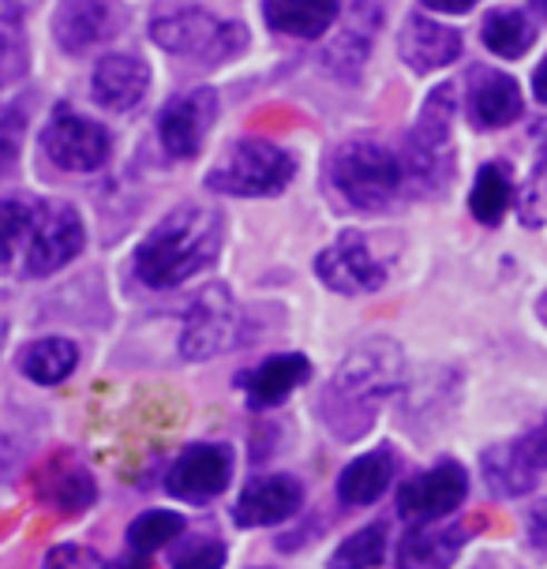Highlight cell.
Instances as JSON below:
<instances>
[{
  "instance_id": "obj_2",
  "label": "cell",
  "mask_w": 547,
  "mask_h": 569,
  "mask_svg": "<svg viewBox=\"0 0 547 569\" xmlns=\"http://www.w3.org/2000/svg\"><path fill=\"white\" fill-rule=\"evenodd\" d=\"M221 240H226V218L215 207L199 202L177 207L136 248V278L147 289H177L218 259Z\"/></svg>"
},
{
  "instance_id": "obj_39",
  "label": "cell",
  "mask_w": 547,
  "mask_h": 569,
  "mask_svg": "<svg viewBox=\"0 0 547 569\" xmlns=\"http://www.w3.org/2000/svg\"><path fill=\"white\" fill-rule=\"evenodd\" d=\"M424 8H431V12H442V16H458V12H469L473 4H480V0H420Z\"/></svg>"
},
{
  "instance_id": "obj_40",
  "label": "cell",
  "mask_w": 547,
  "mask_h": 569,
  "mask_svg": "<svg viewBox=\"0 0 547 569\" xmlns=\"http://www.w3.org/2000/svg\"><path fill=\"white\" fill-rule=\"evenodd\" d=\"M38 8V0H0V19H12V23H23V16L27 12H34Z\"/></svg>"
},
{
  "instance_id": "obj_16",
  "label": "cell",
  "mask_w": 547,
  "mask_h": 569,
  "mask_svg": "<svg viewBox=\"0 0 547 569\" xmlns=\"http://www.w3.org/2000/svg\"><path fill=\"white\" fill-rule=\"evenodd\" d=\"M521 87L514 76L495 68H473L465 79V113L476 128H506L521 117Z\"/></svg>"
},
{
  "instance_id": "obj_1",
  "label": "cell",
  "mask_w": 547,
  "mask_h": 569,
  "mask_svg": "<svg viewBox=\"0 0 547 569\" xmlns=\"http://www.w3.org/2000/svg\"><path fill=\"white\" fill-rule=\"evenodd\" d=\"M405 382V360L398 345L375 338L357 345L338 363L334 379L322 386L319 416L334 431V439H360L379 416V405H387Z\"/></svg>"
},
{
  "instance_id": "obj_4",
  "label": "cell",
  "mask_w": 547,
  "mask_h": 569,
  "mask_svg": "<svg viewBox=\"0 0 547 569\" xmlns=\"http://www.w3.org/2000/svg\"><path fill=\"white\" fill-rule=\"evenodd\" d=\"M454 117H458V90H454V83L435 87L401 147L405 180H409V191H417V196H435V191L450 184Z\"/></svg>"
},
{
  "instance_id": "obj_36",
  "label": "cell",
  "mask_w": 547,
  "mask_h": 569,
  "mask_svg": "<svg viewBox=\"0 0 547 569\" xmlns=\"http://www.w3.org/2000/svg\"><path fill=\"white\" fill-rule=\"evenodd\" d=\"M221 566H226V543L207 540V536L185 543L173 555V569H221Z\"/></svg>"
},
{
  "instance_id": "obj_38",
  "label": "cell",
  "mask_w": 547,
  "mask_h": 569,
  "mask_svg": "<svg viewBox=\"0 0 547 569\" xmlns=\"http://www.w3.org/2000/svg\"><path fill=\"white\" fill-rule=\"evenodd\" d=\"M19 446L8 439V435H0V480H8V476H12L16 469H19Z\"/></svg>"
},
{
  "instance_id": "obj_21",
  "label": "cell",
  "mask_w": 547,
  "mask_h": 569,
  "mask_svg": "<svg viewBox=\"0 0 547 569\" xmlns=\"http://www.w3.org/2000/svg\"><path fill=\"white\" fill-rule=\"evenodd\" d=\"M311 379V360L300 352H278L270 360H262L256 371L245 379L248 390V405L251 409H274L289 398L297 386Z\"/></svg>"
},
{
  "instance_id": "obj_44",
  "label": "cell",
  "mask_w": 547,
  "mask_h": 569,
  "mask_svg": "<svg viewBox=\"0 0 547 569\" xmlns=\"http://www.w3.org/2000/svg\"><path fill=\"white\" fill-rule=\"evenodd\" d=\"M536 311H540V319L547 322V292H544V297H540V300H536Z\"/></svg>"
},
{
  "instance_id": "obj_24",
  "label": "cell",
  "mask_w": 547,
  "mask_h": 569,
  "mask_svg": "<svg viewBox=\"0 0 547 569\" xmlns=\"http://www.w3.org/2000/svg\"><path fill=\"white\" fill-rule=\"evenodd\" d=\"M34 213H38V199H30V196H4L0 199V273H16V278H23Z\"/></svg>"
},
{
  "instance_id": "obj_18",
  "label": "cell",
  "mask_w": 547,
  "mask_h": 569,
  "mask_svg": "<svg viewBox=\"0 0 547 569\" xmlns=\"http://www.w3.org/2000/svg\"><path fill=\"white\" fill-rule=\"evenodd\" d=\"M398 57L405 60V68H412L417 76L439 71L461 57V30L417 12V16L405 19V27H401Z\"/></svg>"
},
{
  "instance_id": "obj_28",
  "label": "cell",
  "mask_w": 547,
  "mask_h": 569,
  "mask_svg": "<svg viewBox=\"0 0 547 569\" xmlns=\"http://www.w3.org/2000/svg\"><path fill=\"white\" fill-rule=\"evenodd\" d=\"M484 46L503 60H521L536 42V23L529 16L514 12V8H499L484 19Z\"/></svg>"
},
{
  "instance_id": "obj_43",
  "label": "cell",
  "mask_w": 547,
  "mask_h": 569,
  "mask_svg": "<svg viewBox=\"0 0 547 569\" xmlns=\"http://www.w3.org/2000/svg\"><path fill=\"white\" fill-rule=\"evenodd\" d=\"M4 338H8V303L0 297V345H4Z\"/></svg>"
},
{
  "instance_id": "obj_30",
  "label": "cell",
  "mask_w": 547,
  "mask_h": 569,
  "mask_svg": "<svg viewBox=\"0 0 547 569\" xmlns=\"http://www.w3.org/2000/svg\"><path fill=\"white\" fill-rule=\"evenodd\" d=\"M185 532V517L173 510H147L128 525V551L131 555H155L161 547H169L177 536Z\"/></svg>"
},
{
  "instance_id": "obj_42",
  "label": "cell",
  "mask_w": 547,
  "mask_h": 569,
  "mask_svg": "<svg viewBox=\"0 0 547 569\" xmlns=\"http://www.w3.org/2000/svg\"><path fill=\"white\" fill-rule=\"evenodd\" d=\"M533 94H536V101L547 106V57H544V64L533 71Z\"/></svg>"
},
{
  "instance_id": "obj_45",
  "label": "cell",
  "mask_w": 547,
  "mask_h": 569,
  "mask_svg": "<svg viewBox=\"0 0 547 569\" xmlns=\"http://www.w3.org/2000/svg\"><path fill=\"white\" fill-rule=\"evenodd\" d=\"M533 8H536L540 16H547V0H533Z\"/></svg>"
},
{
  "instance_id": "obj_6",
  "label": "cell",
  "mask_w": 547,
  "mask_h": 569,
  "mask_svg": "<svg viewBox=\"0 0 547 569\" xmlns=\"http://www.w3.org/2000/svg\"><path fill=\"white\" fill-rule=\"evenodd\" d=\"M292 177H297V161L278 142L237 139L229 142L218 166L207 172V188L237 199H270L278 191H286Z\"/></svg>"
},
{
  "instance_id": "obj_13",
  "label": "cell",
  "mask_w": 547,
  "mask_h": 569,
  "mask_svg": "<svg viewBox=\"0 0 547 569\" xmlns=\"http://www.w3.org/2000/svg\"><path fill=\"white\" fill-rule=\"evenodd\" d=\"M465 495H469V476H465L461 465L439 461L435 469L412 476L409 483H401L398 513L412 525H431V521H439V517H450L454 510H461Z\"/></svg>"
},
{
  "instance_id": "obj_8",
  "label": "cell",
  "mask_w": 547,
  "mask_h": 569,
  "mask_svg": "<svg viewBox=\"0 0 547 569\" xmlns=\"http://www.w3.org/2000/svg\"><path fill=\"white\" fill-rule=\"evenodd\" d=\"M240 338H245V319L237 311V300H232L226 284H210V289L199 292L185 315L180 356L185 360H210L218 352L237 349Z\"/></svg>"
},
{
  "instance_id": "obj_9",
  "label": "cell",
  "mask_w": 547,
  "mask_h": 569,
  "mask_svg": "<svg viewBox=\"0 0 547 569\" xmlns=\"http://www.w3.org/2000/svg\"><path fill=\"white\" fill-rule=\"evenodd\" d=\"M42 150L57 169L64 172H98L113 154L109 131L72 106H57L42 131Z\"/></svg>"
},
{
  "instance_id": "obj_33",
  "label": "cell",
  "mask_w": 547,
  "mask_h": 569,
  "mask_svg": "<svg viewBox=\"0 0 547 569\" xmlns=\"http://www.w3.org/2000/svg\"><path fill=\"white\" fill-rule=\"evenodd\" d=\"M27 124H30L27 101H8V106H0V180L12 177V169L19 166Z\"/></svg>"
},
{
  "instance_id": "obj_25",
  "label": "cell",
  "mask_w": 547,
  "mask_h": 569,
  "mask_svg": "<svg viewBox=\"0 0 547 569\" xmlns=\"http://www.w3.org/2000/svg\"><path fill=\"white\" fill-rule=\"evenodd\" d=\"M79 368V349L68 338H38L19 352V371L34 386H60Z\"/></svg>"
},
{
  "instance_id": "obj_23",
  "label": "cell",
  "mask_w": 547,
  "mask_h": 569,
  "mask_svg": "<svg viewBox=\"0 0 547 569\" xmlns=\"http://www.w3.org/2000/svg\"><path fill=\"white\" fill-rule=\"evenodd\" d=\"M267 27L289 38H319L341 16V0H262Z\"/></svg>"
},
{
  "instance_id": "obj_34",
  "label": "cell",
  "mask_w": 547,
  "mask_h": 569,
  "mask_svg": "<svg viewBox=\"0 0 547 569\" xmlns=\"http://www.w3.org/2000/svg\"><path fill=\"white\" fill-rule=\"evenodd\" d=\"M518 213H521V221L529 229H540L547 221V150H540V158H536L529 180H525Z\"/></svg>"
},
{
  "instance_id": "obj_46",
  "label": "cell",
  "mask_w": 547,
  "mask_h": 569,
  "mask_svg": "<svg viewBox=\"0 0 547 569\" xmlns=\"http://www.w3.org/2000/svg\"><path fill=\"white\" fill-rule=\"evenodd\" d=\"M544 150H547V139H544Z\"/></svg>"
},
{
  "instance_id": "obj_32",
  "label": "cell",
  "mask_w": 547,
  "mask_h": 569,
  "mask_svg": "<svg viewBox=\"0 0 547 569\" xmlns=\"http://www.w3.org/2000/svg\"><path fill=\"white\" fill-rule=\"evenodd\" d=\"M30 68V42L23 23L0 19V94L8 87H16Z\"/></svg>"
},
{
  "instance_id": "obj_17",
  "label": "cell",
  "mask_w": 547,
  "mask_h": 569,
  "mask_svg": "<svg viewBox=\"0 0 547 569\" xmlns=\"http://www.w3.org/2000/svg\"><path fill=\"white\" fill-rule=\"evenodd\" d=\"M300 502H304V487L286 472H270V476H256L245 487V495L232 506V517H237L240 528H270L289 521L300 510Z\"/></svg>"
},
{
  "instance_id": "obj_31",
  "label": "cell",
  "mask_w": 547,
  "mask_h": 569,
  "mask_svg": "<svg viewBox=\"0 0 547 569\" xmlns=\"http://www.w3.org/2000/svg\"><path fill=\"white\" fill-rule=\"evenodd\" d=\"M387 555V525H368L341 540L338 551L330 555V569H375Z\"/></svg>"
},
{
  "instance_id": "obj_5",
  "label": "cell",
  "mask_w": 547,
  "mask_h": 569,
  "mask_svg": "<svg viewBox=\"0 0 547 569\" xmlns=\"http://www.w3.org/2000/svg\"><path fill=\"white\" fill-rule=\"evenodd\" d=\"M150 38L173 57L199 60V64H226L248 49V27L221 19L207 8L177 4L150 19Z\"/></svg>"
},
{
  "instance_id": "obj_10",
  "label": "cell",
  "mask_w": 547,
  "mask_h": 569,
  "mask_svg": "<svg viewBox=\"0 0 547 569\" xmlns=\"http://www.w3.org/2000/svg\"><path fill=\"white\" fill-rule=\"evenodd\" d=\"M316 273L330 292H341V297H364L387 284V267L357 229H346L322 251L316 259Z\"/></svg>"
},
{
  "instance_id": "obj_20",
  "label": "cell",
  "mask_w": 547,
  "mask_h": 569,
  "mask_svg": "<svg viewBox=\"0 0 547 569\" xmlns=\"http://www.w3.org/2000/svg\"><path fill=\"white\" fill-rule=\"evenodd\" d=\"M465 536L461 525H412L398 543V569H450Z\"/></svg>"
},
{
  "instance_id": "obj_15",
  "label": "cell",
  "mask_w": 547,
  "mask_h": 569,
  "mask_svg": "<svg viewBox=\"0 0 547 569\" xmlns=\"http://www.w3.org/2000/svg\"><path fill=\"white\" fill-rule=\"evenodd\" d=\"M379 27H382L379 0H357L346 12V19H341L338 34L322 49V68H327L334 79L357 83L364 76V64H368V57H371V42H375V34H379Z\"/></svg>"
},
{
  "instance_id": "obj_11",
  "label": "cell",
  "mask_w": 547,
  "mask_h": 569,
  "mask_svg": "<svg viewBox=\"0 0 547 569\" xmlns=\"http://www.w3.org/2000/svg\"><path fill=\"white\" fill-rule=\"evenodd\" d=\"M125 23L128 12L117 0H57L53 38L68 57H83L90 49L113 42Z\"/></svg>"
},
{
  "instance_id": "obj_3",
  "label": "cell",
  "mask_w": 547,
  "mask_h": 569,
  "mask_svg": "<svg viewBox=\"0 0 547 569\" xmlns=\"http://www.w3.org/2000/svg\"><path fill=\"white\" fill-rule=\"evenodd\" d=\"M327 177H330L334 196L346 202V207L364 210V213L387 210L401 199V191H409L401 154L371 136H357V139L341 142L330 158Z\"/></svg>"
},
{
  "instance_id": "obj_37",
  "label": "cell",
  "mask_w": 547,
  "mask_h": 569,
  "mask_svg": "<svg viewBox=\"0 0 547 569\" xmlns=\"http://www.w3.org/2000/svg\"><path fill=\"white\" fill-rule=\"evenodd\" d=\"M518 450H521V457L533 465L536 472L547 469V416L533 427L529 435H525V439H518Z\"/></svg>"
},
{
  "instance_id": "obj_29",
  "label": "cell",
  "mask_w": 547,
  "mask_h": 569,
  "mask_svg": "<svg viewBox=\"0 0 547 569\" xmlns=\"http://www.w3.org/2000/svg\"><path fill=\"white\" fill-rule=\"evenodd\" d=\"M510 199H514L510 169H506L503 161H488V166L476 172V184H473V196H469L473 218L484 221V226H499L503 213L510 210Z\"/></svg>"
},
{
  "instance_id": "obj_14",
  "label": "cell",
  "mask_w": 547,
  "mask_h": 569,
  "mask_svg": "<svg viewBox=\"0 0 547 569\" xmlns=\"http://www.w3.org/2000/svg\"><path fill=\"white\" fill-rule=\"evenodd\" d=\"M232 480V450L221 442H196L173 461L166 472V491L185 498V502H210Z\"/></svg>"
},
{
  "instance_id": "obj_35",
  "label": "cell",
  "mask_w": 547,
  "mask_h": 569,
  "mask_svg": "<svg viewBox=\"0 0 547 569\" xmlns=\"http://www.w3.org/2000/svg\"><path fill=\"white\" fill-rule=\"evenodd\" d=\"M42 569H109V562L95 551V547L57 543V547H49V551H46Z\"/></svg>"
},
{
  "instance_id": "obj_12",
  "label": "cell",
  "mask_w": 547,
  "mask_h": 569,
  "mask_svg": "<svg viewBox=\"0 0 547 569\" xmlns=\"http://www.w3.org/2000/svg\"><path fill=\"white\" fill-rule=\"evenodd\" d=\"M218 120V94L210 87L185 90L169 98L158 113V139L173 161H188L202 150V139Z\"/></svg>"
},
{
  "instance_id": "obj_7",
  "label": "cell",
  "mask_w": 547,
  "mask_h": 569,
  "mask_svg": "<svg viewBox=\"0 0 547 569\" xmlns=\"http://www.w3.org/2000/svg\"><path fill=\"white\" fill-rule=\"evenodd\" d=\"M87 243L83 218L72 202L60 199H38L34 229H30V248L23 262V278H49L64 270Z\"/></svg>"
},
{
  "instance_id": "obj_26",
  "label": "cell",
  "mask_w": 547,
  "mask_h": 569,
  "mask_svg": "<svg viewBox=\"0 0 547 569\" xmlns=\"http://www.w3.org/2000/svg\"><path fill=\"white\" fill-rule=\"evenodd\" d=\"M394 480V457L390 450H371L346 465V472L338 476V498L346 506H371L375 498L390 487Z\"/></svg>"
},
{
  "instance_id": "obj_27",
  "label": "cell",
  "mask_w": 547,
  "mask_h": 569,
  "mask_svg": "<svg viewBox=\"0 0 547 569\" xmlns=\"http://www.w3.org/2000/svg\"><path fill=\"white\" fill-rule=\"evenodd\" d=\"M484 480H488V487L499 498H518L533 491L540 472L521 457L518 442H503L484 453Z\"/></svg>"
},
{
  "instance_id": "obj_22",
  "label": "cell",
  "mask_w": 547,
  "mask_h": 569,
  "mask_svg": "<svg viewBox=\"0 0 547 569\" xmlns=\"http://www.w3.org/2000/svg\"><path fill=\"white\" fill-rule=\"evenodd\" d=\"M38 495L60 513H83L87 506H95L98 487L90 480V472L72 457H53L38 476Z\"/></svg>"
},
{
  "instance_id": "obj_19",
  "label": "cell",
  "mask_w": 547,
  "mask_h": 569,
  "mask_svg": "<svg viewBox=\"0 0 547 569\" xmlns=\"http://www.w3.org/2000/svg\"><path fill=\"white\" fill-rule=\"evenodd\" d=\"M150 90V68L139 57L109 53L95 64V79H90V94L98 106L113 109V113H128Z\"/></svg>"
},
{
  "instance_id": "obj_41",
  "label": "cell",
  "mask_w": 547,
  "mask_h": 569,
  "mask_svg": "<svg viewBox=\"0 0 547 569\" xmlns=\"http://www.w3.org/2000/svg\"><path fill=\"white\" fill-rule=\"evenodd\" d=\"M529 536L536 543H547V498L540 506H533V513H529Z\"/></svg>"
}]
</instances>
